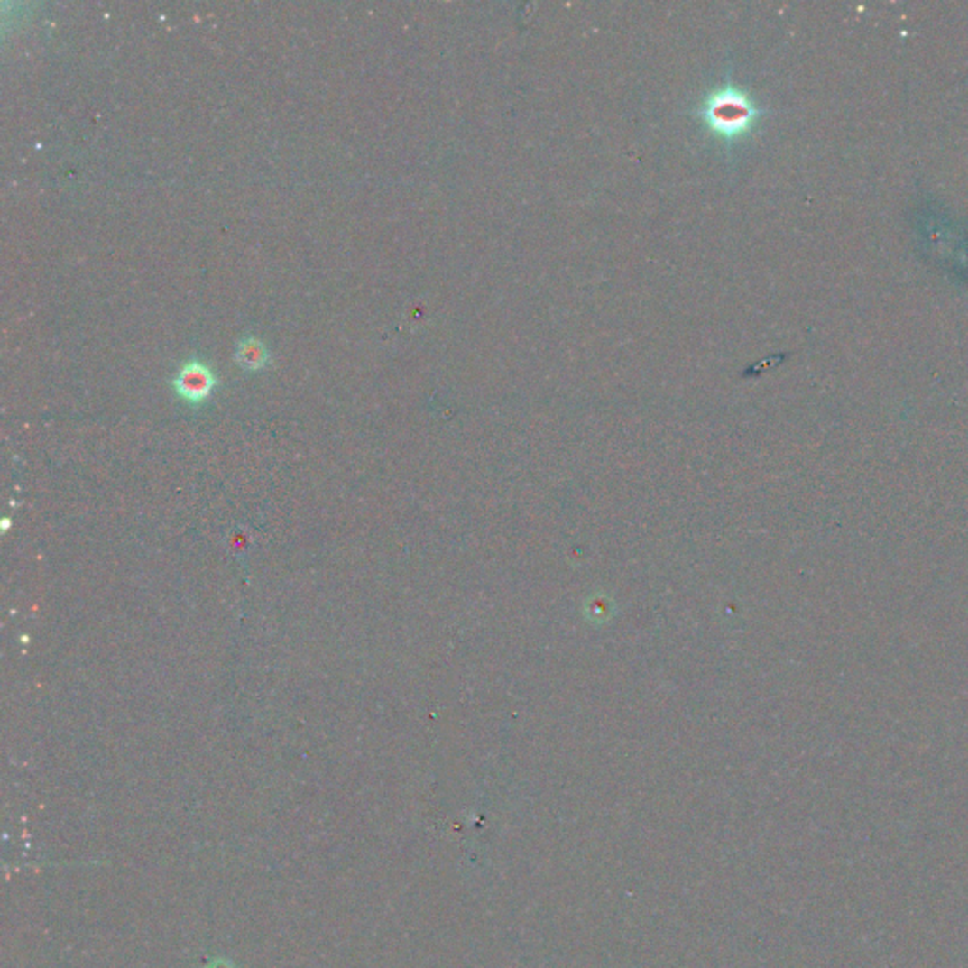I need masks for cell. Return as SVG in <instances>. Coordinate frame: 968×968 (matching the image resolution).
Returning a JSON list of instances; mask_svg holds the SVG:
<instances>
[{
  "label": "cell",
  "mask_w": 968,
  "mask_h": 968,
  "mask_svg": "<svg viewBox=\"0 0 968 968\" xmlns=\"http://www.w3.org/2000/svg\"><path fill=\"white\" fill-rule=\"evenodd\" d=\"M218 386V377L212 371L210 365L199 360L186 362L180 369H178L176 377L172 379L174 392L186 400L191 405H199L207 401L214 388Z\"/></svg>",
  "instance_id": "6da1fadb"
},
{
  "label": "cell",
  "mask_w": 968,
  "mask_h": 968,
  "mask_svg": "<svg viewBox=\"0 0 968 968\" xmlns=\"http://www.w3.org/2000/svg\"><path fill=\"white\" fill-rule=\"evenodd\" d=\"M235 358H236V364H239L243 369L258 371L267 365L271 354L262 339L254 337V335H248V337H244L239 345H236Z\"/></svg>",
  "instance_id": "7a4b0ae2"
}]
</instances>
